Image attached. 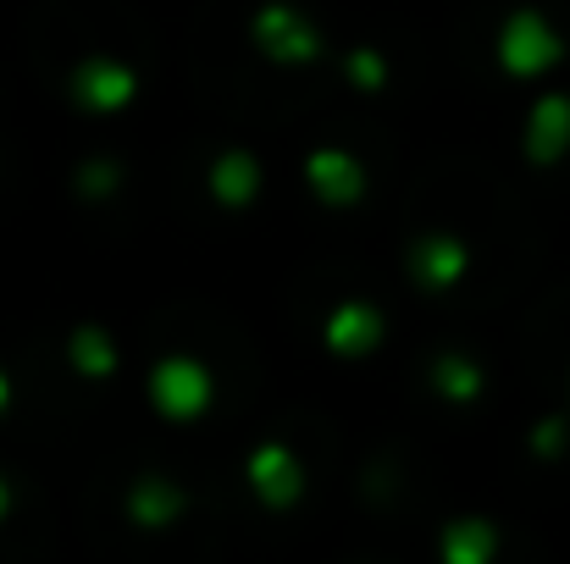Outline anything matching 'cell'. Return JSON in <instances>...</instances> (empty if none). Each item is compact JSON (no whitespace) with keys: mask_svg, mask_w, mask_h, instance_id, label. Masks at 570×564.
Masks as SVG:
<instances>
[{"mask_svg":"<svg viewBox=\"0 0 570 564\" xmlns=\"http://www.w3.org/2000/svg\"><path fill=\"white\" fill-rule=\"evenodd\" d=\"M238 493L255 515L249 532V560H272L283 526H294L311 498H316V465L299 437L288 432H261L238 448Z\"/></svg>","mask_w":570,"mask_h":564,"instance_id":"6da1fadb","label":"cell"},{"mask_svg":"<svg viewBox=\"0 0 570 564\" xmlns=\"http://www.w3.org/2000/svg\"><path fill=\"white\" fill-rule=\"evenodd\" d=\"M244 50L272 78H327L333 72V28L311 0H249Z\"/></svg>","mask_w":570,"mask_h":564,"instance_id":"7a4b0ae2","label":"cell"},{"mask_svg":"<svg viewBox=\"0 0 570 564\" xmlns=\"http://www.w3.org/2000/svg\"><path fill=\"white\" fill-rule=\"evenodd\" d=\"M488 56H493V72H499L504 89L532 95L538 83L560 78V72L570 67L566 17H560L549 0H510V6L493 17Z\"/></svg>","mask_w":570,"mask_h":564,"instance_id":"3957f363","label":"cell"},{"mask_svg":"<svg viewBox=\"0 0 570 564\" xmlns=\"http://www.w3.org/2000/svg\"><path fill=\"white\" fill-rule=\"evenodd\" d=\"M476 238L460 221H421L404 244H399V283H404V316L454 299L471 277H476Z\"/></svg>","mask_w":570,"mask_h":564,"instance_id":"277c9868","label":"cell"},{"mask_svg":"<svg viewBox=\"0 0 570 564\" xmlns=\"http://www.w3.org/2000/svg\"><path fill=\"white\" fill-rule=\"evenodd\" d=\"M194 509H199L194 482L178 476L173 465H139L117 493V521L128 532V548H145L156 560L189 532Z\"/></svg>","mask_w":570,"mask_h":564,"instance_id":"5b68a950","label":"cell"},{"mask_svg":"<svg viewBox=\"0 0 570 564\" xmlns=\"http://www.w3.org/2000/svg\"><path fill=\"white\" fill-rule=\"evenodd\" d=\"M294 184L305 199V210H294V216H361L377 194V172L355 139H316L299 150ZM294 216H283V221H294Z\"/></svg>","mask_w":570,"mask_h":564,"instance_id":"8992f818","label":"cell"},{"mask_svg":"<svg viewBox=\"0 0 570 564\" xmlns=\"http://www.w3.org/2000/svg\"><path fill=\"white\" fill-rule=\"evenodd\" d=\"M393 333H399V310L382 299V294H366V288H344L322 305L316 316V344H322V360L333 372H361L382 360L393 349Z\"/></svg>","mask_w":570,"mask_h":564,"instance_id":"52a82bcc","label":"cell"},{"mask_svg":"<svg viewBox=\"0 0 570 564\" xmlns=\"http://www.w3.org/2000/svg\"><path fill=\"white\" fill-rule=\"evenodd\" d=\"M199 199L210 216H249L261 205H277L283 184H277V167L266 161L261 145L249 139H227L205 156V172H199Z\"/></svg>","mask_w":570,"mask_h":564,"instance_id":"ba28073f","label":"cell"},{"mask_svg":"<svg viewBox=\"0 0 570 564\" xmlns=\"http://www.w3.org/2000/svg\"><path fill=\"white\" fill-rule=\"evenodd\" d=\"M515 161L527 178H554L570 167V83H538L521 106Z\"/></svg>","mask_w":570,"mask_h":564,"instance_id":"9c48e42d","label":"cell"},{"mask_svg":"<svg viewBox=\"0 0 570 564\" xmlns=\"http://www.w3.org/2000/svg\"><path fill=\"white\" fill-rule=\"evenodd\" d=\"M421 393L426 404L449 420V415H476L488 398H493V366L482 349L471 344H438L426 360H421ZM449 443V437H443ZM443 465V459H438Z\"/></svg>","mask_w":570,"mask_h":564,"instance_id":"30bf717a","label":"cell"},{"mask_svg":"<svg viewBox=\"0 0 570 564\" xmlns=\"http://www.w3.org/2000/svg\"><path fill=\"white\" fill-rule=\"evenodd\" d=\"M504 554H510V526H504V515H493L482 504H465L432 526L438 564H499Z\"/></svg>","mask_w":570,"mask_h":564,"instance_id":"8fae6325","label":"cell"},{"mask_svg":"<svg viewBox=\"0 0 570 564\" xmlns=\"http://www.w3.org/2000/svg\"><path fill=\"white\" fill-rule=\"evenodd\" d=\"M17 515H22V482L0 465V537L11 532V521H17Z\"/></svg>","mask_w":570,"mask_h":564,"instance_id":"7c38bea8","label":"cell"},{"mask_svg":"<svg viewBox=\"0 0 570 564\" xmlns=\"http://www.w3.org/2000/svg\"><path fill=\"white\" fill-rule=\"evenodd\" d=\"M560 404L570 409V355H566V376H560Z\"/></svg>","mask_w":570,"mask_h":564,"instance_id":"4fadbf2b","label":"cell"}]
</instances>
